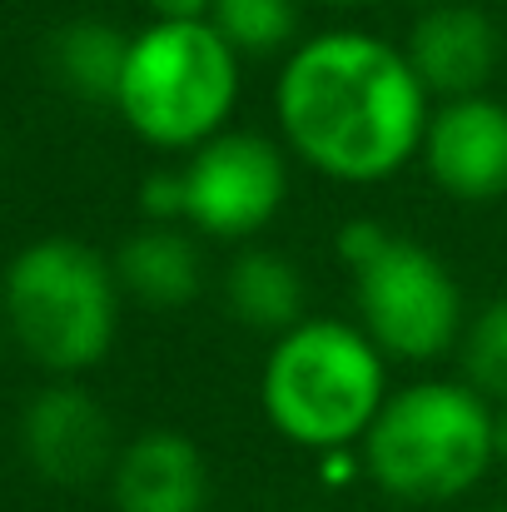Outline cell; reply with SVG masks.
Returning <instances> with one entry per match:
<instances>
[{"label": "cell", "mask_w": 507, "mask_h": 512, "mask_svg": "<svg viewBox=\"0 0 507 512\" xmlns=\"http://www.w3.org/2000/svg\"><path fill=\"white\" fill-rule=\"evenodd\" d=\"M483 512H507V508H483Z\"/></svg>", "instance_id": "24"}, {"label": "cell", "mask_w": 507, "mask_h": 512, "mask_svg": "<svg viewBox=\"0 0 507 512\" xmlns=\"http://www.w3.org/2000/svg\"><path fill=\"white\" fill-rule=\"evenodd\" d=\"M125 55H130V35L95 15L65 20L50 35V75L60 80L65 95H75L85 105H115Z\"/></svg>", "instance_id": "14"}, {"label": "cell", "mask_w": 507, "mask_h": 512, "mask_svg": "<svg viewBox=\"0 0 507 512\" xmlns=\"http://www.w3.org/2000/svg\"><path fill=\"white\" fill-rule=\"evenodd\" d=\"M115 512H204L209 508V463L199 443L179 428H145L120 443L110 468Z\"/></svg>", "instance_id": "11"}, {"label": "cell", "mask_w": 507, "mask_h": 512, "mask_svg": "<svg viewBox=\"0 0 507 512\" xmlns=\"http://www.w3.org/2000/svg\"><path fill=\"white\" fill-rule=\"evenodd\" d=\"M209 25L239 60H284L299 35V0H214Z\"/></svg>", "instance_id": "15"}, {"label": "cell", "mask_w": 507, "mask_h": 512, "mask_svg": "<svg viewBox=\"0 0 507 512\" xmlns=\"http://www.w3.org/2000/svg\"><path fill=\"white\" fill-rule=\"evenodd\" d=\"M244 60L209 20H150L130 35L115 110L135 140L165 155H194L229 130Z\"/></svg>", "instance_id": "5"}, {"label": "cell", "mask_w": 507, "mask_h": 512, "mask_svg": "<svg viewBox=\"0 0 507 512\" xmlns=\"http://www.w3.org/2000/svg\"><path fill=\"white\" fill-rule=\"evenodd\" d=\"M184 224L199 239L244 244L264 234L289 199V150L259 130H224L179 165Z\"/></svg>", "instance_id": "7"}, {"label": "cell", "mask_w": 507, "mask_h": 512, "mask_svg": "<svg viewBox=\"0 0 507 512\" xmlns=\"http://www.w3.org/2000/svg\"><path fill=\"white\" fill-rule=\"evenodd\" d=\"M388 239H393L388 224H378V219H348V224L338 229L334 249H338V259H343V269L353 274V269H363Z\"/></svg>", "instance_id": "18"}, {"label": "cell", "mask_w": 507, "mask_h": 512, "mask_svg": "<svg viewBox=\"0 0 507 512\" xmlns=\"http://www.w3.org/2000/svg\"><path fill=\"white\" fill-rule=\"evenodd\" d=\"M120 299L115 264L75 234L30 239L0 274L5 334L50 378H80L110 358Z\"/></svg>", "instance_id": "3"}, {"label": "cell", "mask_w": 507, "mask_h": 512, "mask_svg": "<svg viewBox=\"0 0 507 512\" xmlns=\"http://www.w3.org/2000/svg\"><path fill=\"white\" fill-rule=\"evenodd\" d=\"M284 150L334 184H383L418 160L433 95L403 45L373 30L304 35L274 85Z\"/></svg>", "instance_id": "1"}, {"label": "cell", "mask_w": 507, "mask_h": 512, "mask_svg": "<svg viewBox=\"0 0 507 512\" xmlns=\"http://www.w3.org/2000/svg\"><path fill=\"white\" fill-rule=\"evenodd\" d=\"M20 448L25 463L55 488H85L110 478L120 443L115 418L80 378H50L20 413Z\"/></svg>", "instance_id": "8"}, {"label": "cell", "mask_w": 507, "mask_h": 512, "mask_svg": "<svg viewBox=\"0 0 507 512\" xmlns=\"http://www.w3.org/2000/svg\"><path fill=\"white\" fill-rule=\"evenodd\" d=\"M0 343H5V319H0Z\"/></svg>", "instance_id": "23"}, {"label": "cell", "mask_w": 507, "mask_h": 512, "mask_svg": "<svg viewBox=\"0 0 507 512\" xmlns=\"http://www.w3.org/2000/svg\"><path fill=\"white\" fill-rule=\"evenodd\" d=\"M145 224H184V179L179 170H155L140 184Z\"/></svg>", "instance_id": "17"}, {"label": "cell", "mask_w": 507, "mask_h": 512, "mask_svg": "<svg viewBox=\"0 0 507 512\" xmlns=\"http://www.w3.org/2000/svg\"><path fill=\"white\" fill-rule=\"evenodd\" d=\"M493 428L498 408L463 378H418L388 393L358 443V468L393 503H458L498 468Z\"/></svg>", "instance_id": "2"}, {"label": "cell", "mask_w": 507, "mask_h": 512, "mask_svg": "<svg viewBox=\"0 0 507 512\" xmlns=\"http://www.w3.org/2000/svg\"><path fill=\"white\" fill-rule=\"evenodd\" d=\"M353 309L378 353L398 363L458 353L468 329V304L453 269L408 234H393L363 269H353Z\"/></svg>", "instance_id": "6"}, {"label": "cell", "mask_w": 507, "mask_h": 512, "mask_svg": "<svg viewBox=\"0 0 507 512\" xmlns=\"http://www.w3.org/2000/svg\"><path fill=\"white\" fill-rule=\"evenodd\" d=\"M418 160L428 179L458 204L507 199V105L498 95L433 105Z\"/></svg>", "instance_id": "9"}, {"label": "cell", "mask_w": 507, "mask_h": 512, "mask_svg": "<svg viewBox=\"0 0 507 512\" xmlns=\"http://www.w3.org/2000/svg\"><path fill=\"white\" fill-rule=\"evenodd\" d=\"M388 358L348 319H304L269 343L259 373V408L269 428L309 453H343L363 443L388 403Z\"/></svg>", "instance_id": "4"}, {"label": "cell", "mask_w": 507, "mask_h": 512, "mask_svg": "<svg viewBox=\"0 0 507 512\" xmlns=\"http://www.w3.org/2000/svg\"><path fill=\"white\" fill-rule=\"evenodd\" d=\"M150 20H209L214 0H145Z\"/></svg>", "instance_id": "19"}, {"label": "cell", "mask_w": 507, "mask_h": 512, "mask_svg": "<svg viewBox=\"0 0 507 512\" xmlns=\"http://www.w3.org/2000/svg\"><path fill=\"white\" fill-rule=\"evenodd\" d=\"M458 378L493 408H507V294L468 314V329L458 339Z\"/></svg>", "instance_id": "16"}, {"label": "cell", "mask_w": 507, "mask_h": 512, "mask_svg": "<svg viewBox=\"0 0 507 512\" xmlns=\"http://www.w3.org/2000/svg\"><path fill=\"white\" fill-rule=\"evenodd\" d=\"M493 448H498V468L507 473V408H498V428H493Z\"/></svg>", "instance_id": "20"}, {"label": "cell", "mask_w": 507, "mask_h": 512, "mask_svg": "<svg viewBox=\"0 0 507 512\" xmlns=\"http://www.w3.org/2000/svg\"><path fill=\"white\" fill-rule=\"evenodd\" d=\"M418 10H428V5H453V0H413Z\"/></svg>", "instance_id": "21"}, {"label": "cell", "mask_w": 507, "mask_h": 512, "mask_svg": "<svg viewBox=\"0 0 507 512\" xmlns=\"http://www.w3.org/2000/svg\"><path fill=\"white\" fill-rule=\"evenodd\" d=\"M403 55H408L413 75L423 80V90L433 95V105L468 100V95H488V85L503 65V30L473 0L428 5L413 15Z\"/></svg>", "instance_id": "10"}, {"label": "cell", "mask_w": 507, "mask_h": 512, "mask_svg": "<svg viewBox=\"0 0 507 512\" xmlns=\"http://www.w3.org/2000/svg\"><path fill=\"white\" fill-rule=\"evenodd\" d=\"M319 5H368V0H319Z\"/></svg>", "instance_id": "22"}, {"label": "cell", "mask_w": 507, "mask_h": 512, "mask_svg": "<svg viewBox=\"0 0 507 512\" xmlns=\"http://www.w3.org/2000/svg\"><path fill=\"white\" fill-rule=\"evenodd\" d=\"M219 299L239 329L264 334L269 343L284 339L289 329H299L309 319V284H304L299 264L284 259L279 249H264V244H249L224 264Z\"/></svg>", "instance_id": "12"}, {"label": "cell", "mask_w": 507, "mask_h": 512, "mask_svg": "<svg viewBox=\"0 0 507 512\" xmlns=\"http://www.w3.org/2000/svg\"><path fill=\"white\" fill-rule=\"evenodd\" d=\"M199 234L184 224H145L115 249V279L120 294H130L145 309H184L204 289V254L194 244Z\"/></svg>", "instance_id": "13"}]
</instances>
